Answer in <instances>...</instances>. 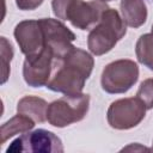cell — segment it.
Here are the masks:
<instances>
[{
	"label": "cell",
	"mask_w": 153,
	"mask_h": 153,
	"mask_svg": "<svg viewBox=\"0 0 153 153\" xmlns=\"http://www.w3.org/2000/svg\"><path fill=\"white\" fill-rule=\"evenodd\" d=\"M10 152H37V153H51L63 152V145L59 136L47 129H36L23 133L19 137L13 140L8 148Z\"/></svg>",
	"instance_id": "7"
},
{
	"label": "cell",
	"mask_w": 153,
	"mask_h": 153,
	"mask_svg": "<svg viewBox=\"0 0 153 153\" xmlns=\"http://www.w3.org/2000/svg\"><path fill=\"white\" fill-rule=\"evenodd\" d=\"M90 109L87 93L65 94L48 105L47 121L56 128H65L85 118Z\"/></svg>",
	"instance_id": "4"
},
{
	"label": "cell",
	"mask_w": 153,
	"mask_h": 153,
	"mask_svg": "<svg viewBox=\"0 0 153 153\" xmlns=\"http://www.w3.org/2000/svg\"><path fill=\"white\" fill-rule=\"evenodd\" d=\"M109 6L102 0H51L53 13L57 19L68 20L80 30L92 29Z\"/></svg>",
	"instance_id": "3"
},
{
	"label": "cell",
	"mask_w": 153,
	"mask_h": 153,
	"mask_svg": "<svg viewBox=\"0 0 153 153\" xmlns=\"http://www.w3.org/2000/svg\"><path fill=\"white\" fill-rule=\"evenodd\" d=\"M120 12L127 26L137 29L147 20V6L145 0H121Z\"/></svg>",
	"instance_id": "11"
},
{
	"label": "cell",
	"mask_w": 153,
	"mask_h": 153,
	"mask_svg": "<svg viewBox=\"0 0 153 153\" xmlns=\"http://www.w3.org/2000/svg\"><path fill=\"white\" fill-rule=\"evenodd\" d=\"M13 47L6 37H0V57H1V84H5L10 76V65L13 59Z\"/></svg>",
	"instance_id": "15"
},
{
	"label": "cell",
	"mask_w": 153,
	"mask_h": 153,
	"mask_svg": "<svg viewBox=\"0 0 153 153\" xmlns=\"http://www.w3.org/2000/svg\"><path fill=\"white\" fill-rule=\"evenodd\" d=\"M93 66V56L73 45L65 54L54 57L51 75L45 87L63 94L81 93Z\"/></svg>",
	"instance_id": "1"
},
{
	"label": "cell",
	"mask_w": 153,
	"mask_h": 153,
	"mask_svg": "<svg viewBox=\"0 0 153 153\" xmlns=\"http://www.w3.org/2000/svg\"><path fill=\"white\" fill-rule=\"evenodd\" d=\"M54 62V53L47 45L45 49L37 56L26 59L23 65V78L25 82L31 87L47 86Z\"/></svg>",
	"instance_id": "9"
},
{
	"label": "cell",
	"mask_w": 153,
	"mask_h": 153,
	"mask_svg": "<svg viewBox=\"0 0 153 153\" xmlns=\"http://www.w3.org/2000/svg\"><path fill=\"white\" fill-rule=\"evenodd\" d=\"M152 1H153V0H152Z\"/></svg>",
	"instance_id": "22"
},
{
	"label": "cell",
	"mask_w": 153,
	"mask_h": 153,
	"mask_svg": "<svg viewBox=\"0 0 153 153\" xmlns=\"http://www.w3.org/2000/svg\"><path fill=\"white\" fill-rule=\"evenodd\" d=\"M44 0H16V5L19 10L23 11H32L39 7Z\"/></svg>",
	"instance_id": "17"
},
{
	"label": "cell",
	"mask_w": 153,
	"mask_h": 153,
	"mask_svg": "<svg viewBox=\"0 0 153 153\" xmlns=\"http://www.w3.org/2000/svg\"><path fill=\"white\" fill-rule=\"evenodd\" d=\"M148 149L149 148H147L145 146H141L140 143H130L129 146L122 148V151H134V152H137V151H148Z\"/></svg>",
	"instance_id": "18"
},
{
	"label": "cell",
	"mask_w": 153,
	"mask_h": 153,
	"mask_svg": "<svg viewBox=\"0 0 153 153\" xmlns=\"http://www.w3.org/2000/svg\"><path fill=\"white\" fill-rule=\"evenodd\" d=\"M102 1H104V2H108V1H112V0H102Z\"/></svg>",
	"instance_id": "19"
},
{
	"label": "cell",
	"mask_w": 153,
	"mask_h": 153,
	"mask_svg": "<svg viewBox=\"0 0 153 153\" xmlns=\"http://www.w3.org/2000/svg\"><path fill=\"white\" fill-rule=\"evenodd\" d=\"M139 79L137 63L129 59H120L108 63L100 76L102 88L110 94L126 93Z\"/></svg>",
	"instance_id": "5"
},
{
	"label": "cell",
	"mask_w": 153,
	"mask_h": 153,
	"mask_svg": "<svg viewBox=\"0 0 153 153\" xmlns=\"http://www.w3.org/2000/svg\"><path fill=\"white\" fill-rule=\"evenodd\" d=\"M127 33V25L120 12L108 7L99 22L90 30L87 36V48L96 55L100 56L109 53Z\"/></svg>",
	"instance_id": "2"
},
{
	"label": "cell",
	"mask_w": 153,
	"mask_h": 153,
	"mask_svg": "<svg viewBox=\"0 0 153 153\" xmlns=\"http://www.w3.org/2000/svg\"><path fill=\"white\" fill-rule=\"evenodd\" d=\"M35 127V121L31 120L30 117L23 115V114H17L12 118H10L7 122H5L1 128H0V135H1V143H5L8 139L13 137L14 135L26 133L31 130Z\"/></svg>",
	"instance_id": "13"
},
{
	"label": "cell",
	"mask_w": 153,
	"mask_h": 153,
	"mask_svg": "<svg viewBox=\"0 0 153 153\" xmlns=\"http://www.w3.org/2000/svg\"><path fill=\"white\" fill-rule=\"evenodd\" d=\"M152 149H153V142H152Z\"/></svg>",
	"instance_id": "21"
},
{
	"label": "cell",
	"mask_w": 153,
	"mask_h": 153,
	"mask_svg": "<svg viewBox=\"0 0 153 153\" xmlns=\"http://www.w3.org/2000/svg\"><path fill=\"white\" fill-rule=\"evenodd\" d=\"M48 103L39 97L36 96H25L17 103V112L23 114L35 122H45L47 121V111Z\"/></svg>",
	"instance_id": "12"
},
{
	"label": "cell",
	"mask_w": 153,
	"mask_h": 153,
	"mask_svg": "<svg viewBox=\"0 0 153 153\" xmlns=\"http://www.w3.org/2000/svg\"><path fill=\"white\" fill-rule=\"evenodd\" d=\"M146 111V105L137 97L121 98L110 104L106 111V120L111 128L128 130L143 121Z\"/></svg>",
	"instance_id": "6"
},
{
	"label": "cell",
	"mask_w": 153,
	"mask_h": 153,
	"mask_svg": "<svg viewBox=\"0 0 153 153\" xmlns=\"http://www.w3.org/2000/svg\"><path fill=\"white\" fill-rule=\"evenodd\" d=\"M38 20L43 30L45 45L53 50L54 57L65 54L73 47L72 43L76 38L75 33L71 31L62 22L54 18H41Z\"/></svg>",
	"instance_id": "10"
},
{
	"label": "cell",
	"mask_w": 153,
	"mask_h": 153,
	"mask_svg": "<svg viewBox=\"0 0 153 153\" xmlns=\"http://www.w3.org/2000/svg\"><path fill=\"white\" fill-rule=\"evenodd\" d=\"M13 35L26 59L39 55L47 47L39 20L26 19L19 22L14 27Z\"/></svg>",
	"instance_id": "8"
},
{
	"label": "cell",
	"mask_w": 153,
	"mask_h": 153,
	"mask_svg": "<svg viewBox=\"0 0 153 153\" xmlns=\"http://www.w3.org/2000/svg\"><path fill=\"white\" fill-rule=\"evenodd\" d=\"M137 61L153 71V33H143L139 37L135 45Z\"/></svg>",
	"instance_id": "14"
},
{
	"label": "cell",
	"mask_w": 153,
	"mask_h": 153,
	"mask_svg": "<svg viewBox=\"0 0 153 153\" xmlns=\"http://www.w3.org/2000/svg\"><path fill=\"white\" fill-rule=\"evenodd\" d=\"M136 97L143 102L147 110L153 109V78L145 79L140 84Z\"/></svg>",
	"instance_id": "16"
},
{
	"label": "cell",
	"mask_w": 153,
	"mask_h": 153,
	"mask_svg": "<svg viewBox=\"0 0 153 153\" xmlns=\"http://www.w3.org/2000/svg\"><path fill=\"white\" fill-rule=\"evenodd\" d=\"M152 33H153V24H152Z\"/></svg>",
	"instance_id": "20"
}]
</instances>
